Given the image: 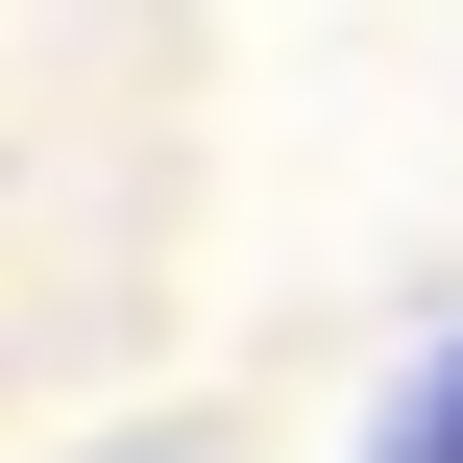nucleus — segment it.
I'll list each match as a JSON object with an SVG mask.
<instances>
[{
  "label": "nucleus",
  "mask_w": 463,
  "mask_h": 463,
  "mask_svg": "<svg viewBox=\"0 0 463 463\" xmlns=\"http://www.w3.org/2000/svg\"><path fill=\"white\" fill-rule=\"evenodd\" d=\"M415 463H463V391H439V439H415Z\"/></svg>",
  "instance_id": "f257e3e1"
}]
</instances>
